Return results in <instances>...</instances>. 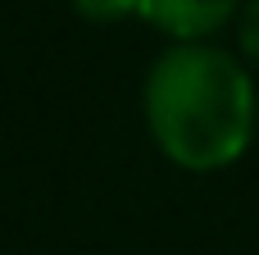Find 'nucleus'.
Returning <instances> with one entry per match:
<instances>
[{
	"label": "nucleus",
	"mask_w": 259,
	"mask_h": 255,
	"mask_svg": "<svg viewBox=\"0 0 259 255\" xmlns=\"http://www.w3.org/2000/svg\"><path fill=\"white\" fill-rule=\"evenodd\" d=\"M241 50L259 64V0H246V14H241Z\"/></svg>",
	"instance_id": "20e7f679"
},
{
	"label": "nucleus",
	"mask_w": 259,
	"mask_h": 255,
	"mask_svg": "<svg viewBox=\"0 0 259 255\" xmlns=\"http://www.w3.org/2000/svg\"><path fill=\"white\" fill-rule=\"evenodd\" d=\"M73 9L91 23H118L127 14H141V0H73Z\"/></svg>",
	"instance_id": "7ed1b4c3"
},
{
	"label": "nucleus",
	"mask_w": 259,
	"mask_h": 255,
	"mask_svg": "<svg viewBox=\"0 0 259 255\" xmlns=\"http://www.w3.org/2000/svg\"><path fill=\"white\" fill-rule=\"evenodd\" d=\"M146 123L178 169H228L255 137V82L219 46H173L146 78Z\"/></svg>",
	"instance_id": "f257e3e1"
},
{
	"label": "nucleus",
	"mask_w": 259,
	"mask_h": 255,
	"mask_svg": "<svg viewBox=\"0 0 259 255\" xmlns=\"http://www.w3.org/2000/svg\"><path fill=\"white\" fill-rule=\"evenodd\" d=\"M237 9H241V0H141V18L150 27H159L164 37H173L178 46H191V41L219 32Z\"/></svg>",
	"instance_id": "f03ea898"
}]
</instances>
